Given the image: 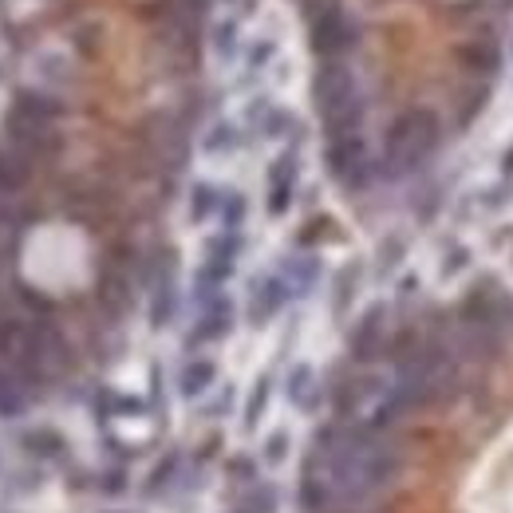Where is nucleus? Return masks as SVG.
<instances>
[{
  "label": "nucleus",
  "instance_id": "1",
  "mask_svg": "<svg viewBox=\"0 0 513 513\" xmlns=\"http://www.w3.org/2000/svg\"><path fill=\"white\" fill-rule=\"evenodd\" d=\"M399 455L375 435H352L336 443L324 467V498L344 509H364L395 482Z\"/></svg>",
  "mask_w": 513,
  "mask_h": 513
}]
</instances>
